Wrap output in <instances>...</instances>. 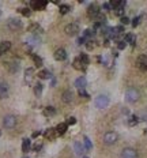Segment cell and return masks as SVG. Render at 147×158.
Wrapping results in <instances>:
<instances>
[{
	"mask_svg": "<svg viewBox=\"0 0 147 158\" xmlns=\"http://www.w3.org/2000/svg\"><path fill=\"white\" fill-rule=\"evenodd\" d=\"M139 98H140V93H139V90L135 89V87H129L127 92H125V101L129 102V104L136 102Z\"/></svg>",
	"mask_w": 147,
	"mask_h": 158,
	"instance_id": "cell-1",
	"label": "cell"
},
{
	"mask_svg": "<svg viewBox=\"0 0 147 158\" xmlns=\"http://www.w3.org/2000/svg\"><path fill=\"white\" fill-rule=\"evenodd\" d=\"M117 139H119V135H117L116 132H113V131H109V132H106L104 135V143L108 146L114 145V143L117 142Z\"/></svg>",
	"mask_w": 147,
	"mask_h": 158,
	"instance_id": "cell-2",
	"label": "cell"
},
{
	"mask_svg": "<svg viewBox=\"0 0 147 158\" xmlns=\"http://www.w3.org/2000/svg\"><path fill=\"white\" fill-rule=\"evenodd\" d=\"M3 125H4L5 128H8V130H11V128H14L16 125V117L14 115H7L4 116V119H3Z\"/></svg>",
	"mask_w": 147,
	"mask_h": 158,
	"instance_id": "cell-3",
	"label": "cell"
},
{
	"mask_svg": "<svg viewBox=\"0 0 147 158\" xmlns=\"http://www.w3.org/2000/svg\"><path fill=\"white\" fill-rule=\"evenodd\" d=\"M64 31H66L68 36H76V34L79 33V25L76 22H72V23H68V25L66 26V29H64Z\"/></svg>",
	"mask_w": 147,
	"mask_h": 158,
	"instance_id": "cell-4",
	"label": "cell"
},
{
	"mask_svg": "<svg viewBox=\"0 0 147 158\" xmlns=\"http://www.w3.org/2000/svg\"><path fill=\"white\" fill-rule=\"evenodd\" d=\"M108 105H109V97H106V95H98V97L95 98V106L98 108V109H104V108H106Z\"/></svg>",
	"mask_w": 147,
	"mask_h": 158,
	"instance_id": "cell-5",
	"label": "cell"
},
{
	"mask_svg": "<svg viewBox=\"0 0 147 158\" xmlns=\"http://www.w3.org/2000/svg\"><path fill=\"white\" fill-rule=\"evenodd\" d=\"M7 27L13 31H16L22 27V22H20L18 18H10L7 20Z\"/></svg>",
	"mask_w": 147,
	"mask_h": 158,
	"instance_id": "cell-6",
	"label": "cell"
},
{
	"mask_svg": "<svg viewBox=\"0 0 147 158\" xmlns=\"http://www.w3.org/2000/svg\"><path fill=\"white\" fill-rule=\"evenodd\" d=\"M120 158H139V156H138V151L135 150V149L125 147L124 150L121 151V156H120Z\"/></svg>",
	"mask_w": 147,
	"mask_h": 158,
	"instance_id": "cell-7",
	"label": "cell"
},
{
	"mask_svg": "<svg viewBox=\"0 0 147 158\" xmlns=\"http://www.w3.org/2000/svg\"><path fill=\"white\" fill-rule=\"evenodd\" d=\"M136 66L142 71H147V56L146 55H140L136 59Z\"/></svg>",
	"mask_w": 147,
	"mask_h": 158,
	"instance_id": "cell-8",
	"label": "cell"
},
{
	"mask_svg": "<svg viewBox=\"0 0 147 158\" xmlns=\"http://www.w3.org/2000/svg\"><path fill=\"white\" fill-rule=\"evenodd\" d=\"M87 15L91 19H97L99 16V8L97 5H90L89 10H87Z\"/></svg>",
	"mask_w": 147,
	"mask_h": 158,
	"instance_id": "cell-9",
	"label": "cell"
},
{
	"mask_svg": "<svg viewBox=\"0 0 147 158\" xmlns=\"http://www.w3.org/2000/svg\"><path fill=\"white\" fill-rule=\"evenodd\" d=\"M19 68H20V63L18 60H13V61H10V63L7 64V70L10 72H18L19 71Z\"/></svg>",
	"mask_w": 147,
	"mask_h": 158,
	"instance_id": "cell-10",
	"label": "cell"
},
{
	"mask_svg": "<svg viewBox=\"0 0 147 158\" xmlns=\"http://www.w3.org/2000/svg\"><path fill=\"white\" fill-rule=\"evenodd\" d=\"M53 56H55V59L57 61H64L67 59V52H66V49L60 48V49H57V51L55 52Z\"/></svg>",
	"mask_w": 147,
	"mask_h": 158,
	"instance_id": "cell-11",
	"label": "cell"
},
{
	"mask_svg": "<svg viewBox=\"0 0 147 158\" xmlns=\"http://www.w3.org/2000/svg\"><path fill=\"white\" fill-rule=\"evenodd\" d=\"M8 94V84L3 79H0V98H5Z\"/></svg>",
	"mask_w": 147,
	"mask_h": 158,
	"instance_id": "cell-12",
	"label": "cell"
},
{
	"mask_svg": "<svg viewBox=\"0 0 147 158\" xmlns=\"http://www.w3.org/2000/svg\"><path fill=\"white\" fill-rule=\"evenodd\" d=\"M46 4H48V3H46L45 0H36V2H31L33 10H45Z\"/></svg>",
	"mask_w": 147,
	"mask_h": 158,
	"instance_id": "cell-13",
	"label": "cell"
},
{
	"mask_svg": "<svg viewBox=\"0 0 147 158\" xmlns=\"http://www.w3.org/2000/svg\"><path fill=\"white\" fill-rule=\"evenodd\" d=\"M29 31L31 33V36H38V34L42 31V27H41L38 23H31V25L29 26Z\"/></svg>",
	"mask_w": 147,
	"mask_h": 158,
	"instance_id": "cell-14",
	"label": "cell"
},
{
	"mask_svg": "<svg viewBox=\"0 0 147 158\" xmlns=\"http://www.w3.org/2000/svg\"><path fill=\"white\" fill-rule=\"evenodd\" d=\"M72 99H74V93L70 92V90H67V92H64L63 94H61V101L66 102V104L72 102Z\"/></svg>",
	"mask_w": 147,
	"mask_h": 158,
	"instance_id": "cell-15",
	"label": "cell"
},
{
	"mask_svg": "<svg viewBox=\"0 0 147 158\" xmlns=\"http://www.w3.org/2000/svg\"><path fill=\"white\" fill-rule=\"evenodd\" d=\"M33 77H34V68H31V67L26 68L25 70V82L26 83H30Z\"/></svg>",
	"mask_w": 147,
	"mask_h": 158,
	"instance_id": "cell-16",
	"label": "cell"
},
{
	"mask_svg": "<svg viewBox=\"0 0 147 158\" xmlns=\"http://www.w3.org/2000/svg\"><path fill=\"white\" fill-rule=\"evenodd\" d=\"M10 49H11V42L10 41H2V42H0V55L8 52Z\"/></svg>",
	"mask_w": 147,
	"mask_h": 158,
	"instance_id": "cell-17",
	"label": "cell"
},
{
	"mask_svg": "<svg viewBox=\"0 0 147 158\" xmlns=\"http://www.w3.org/2000/svg\"><path fill=\"white\" fill-rule=\"evenodd\" d=\"M86 84H87V81H86V78H84V77H79V78L75 81V86L78 87L79 90H81V89H84V87H86Z\"/></svg>",
	"mask_w": 147,
	"mask_h": 158,
	"instance_id": "cell-18",
	"label": "cell"
},
{
	"mask_svg": "<svg viewBox=\"0 0 147 158\" xmlns=\"http://www.w3.org/2000/svg\"><path fill=\"white\" fill-rule=\"evenodd\" d=\"M44 135H45L48 139H55L56 136L59 135V134H57V131H56V128H48V130L45 131V134H44Z\"/></svg>",
	"mask_w": 147,
	"mask_h": 158,
	"instance_id": "cell-19",
	"label": "cell"
},
{
	"mask_svg": "<svg viewBox=\"0 0 147 158\" xmlns=\"http://www.w3.org/2000/svg\"><path fill=\"white\" fill-rule=\"evenodd\" d=\"M72 64H74V68H75V70H79V71H83V70L86 68V66L82 63V60L79 59V57H76V59L74 60Z\"/></svg>",
	"mask_w": 147,
	"mask_h": 158,
	"instance_id": "cell-20",
	"label": "cell"
},
{
	"mask_svg": "<svg viewBox=\"0 0 147 158\" xmlns=\"http://www.w3.org/2000/svg\"><path fill=\"white\" fill-rule=\"evenodd\" d=\"M74 151H75L76 156H82L83 151H84V147L79 142H75V143H74Z\"/></svg>",
	"mask_w": 147,
	"mask_h": 158,
	"instance_id": "cell-21",
	"label": "cell"
},
{
	"mask_svg": "<svg viewBox=\"0 0 147 158\" xmlns=\"http://www.w3.org/2000/svg\"><path fill=\"white\" fill-rule=\"evenodd\" d=\"M42 113L46 116V117H52V116L56 115V109L53 106H46V108H44V112Z\"/></svg>",
	"mask_w": 147,
	"mask_h": 158,
	"instance_id": "cell-22",
	"label": "cell"
},
{
	"mask_svg": "<svg viewBox=\"0 0 147 158\" xmlns=\"http://www.w3.org/2000/svg\"><path fill=\"white\" fill-rule=\"evenodd\" d=\"M30 149H31V142H30V139H23V142H22V151L23 153H27V151H30Z\"/></svg>",
	"mask_w": 147,
	"mask_h": 158,
	"instance_id": "cell-23",
	"label": "cell"
},
{
	"mask_svg": "<svg viewBox=\"0 0 147 158\" xmlns=\"http://www.w3.org/2000/svg\"><path fill=\"white\" fill-rule=\"evenodd\" d=\"M38 78L40 79H51L52 74L48 71V70H41V71L38 72Z\"/></svg>",
	"mask_w": 147,
	"mask_h": 158,
	"instance_id": "cell-24",
	"label": "cell"
},
{
	"mask_svg": "<svg viewBox=\"0 0 147 158\" xmlns=\"http://www.w3.org/2000/svg\"><path fill=\"white\" fill-rule=\"evenodd\" d=\"M67 128H68V125H67V123H61V124L57 125V128H56V131H57L59 135H63V134H66Z\"/></svg>",
	"mask_w": 147,
	"mask_h": 158,
	"instance_id": "cell-25",
	"label": "cell"
},
{
	"mask_svg": "<svg viewBox=\"0 0 147 158\" xmlns=\"http://www.w3.org/2000/svg\"><path fill=\"white\" fill-rule=\"evenodd\" d=\"M42 90H44V87H42V84H41V83H36V84H34V94H36L37 97H41Z\"/></svg>",
	"mask_w": 147,
	"mask_h": 158,
	"instance_id": "cell-26",
	"label": "cell"
},
{
	"mask_svg": "<svg viewBox=\"0 0 147 158\" xmlns=\"http://www.w3.org/2000/svg\"><path fill=\"white\" fill-rule=\"evenodd\" d=\"M31 59H33L34 66H36V67H41V66H42V59H41L40 56H37V55H31Z\"/></svg>",
	"mask_w": 147,
	"mask_h": 158,
	"instance_id": "cell-27",
	"label": "cell"
},
{
	"mask_svg": "<svg viewBox=\"0 0 147 158\" xmlns=\"http://www.w3.org/2000/svg\"><path fill=\"white\" fill-rule=\"evenodd\" d=\"M84 142H83V147H84V150H91V147H93V145H91V142H90V139L87 138V136H84Z\"/></svg>",
	"mask_w": 147,
	"mask_h": 158,
	"instance_id": "cell-28",
	"label": "cell"
},
{
	"mask_svg": "<svg viewBox=\"0 0 147 158\" xmlns=\"http://www.w3.org/2000/svg\"><path fill=\"white\" fill-rule=\"evenodd\" d=\"M124 41L125 42H128V44H131V45H135V36L134 34H127Z\"/></svg>",
	"mask_w": 147,
	"mask_h": 158,
	"instance_id": "cell-29",
	"label": "cell"
},
{
	"mask_svg": "<svg viewBox=\"0 0 147 158\" xmlns=\"http://www.w3.org/2000/svg\"><path fill=\"white\" fill-rule=\"evenodd\" d=\"M70 5H67V4H63V5H60V14H63V15H66L67 13H70Z\"/></svg>",
	"mask_w": 147,
	"mask_h": 158,
	"instance_id": "cell-30",
	"label": "cell"
},
{
	"mask_svg": "<svg viewBox=\"0 0 147 158\" xmlns=\"http://www.w3.org/2000/svg\"><path fill=\"white\" fill-rule=\"evenodd\" d=\"M79 59L82 60V63L84 64V66H87V64H89V61H90V59H89V56H87V55H84V53H82L81 56H79Z\"/></svg>",
	"mask_w": 147,
	"mask_h": 158,
	"instance_id": "cell-31",
	"label": "cell"
},
{
	"mask_svg": "<svg viewBox=\"0 0 147 158\" xmlns=\"http://www.w3.org/2000/svg\"><path fill=\"white\" fill-rule=\"evenodd\" d=\"M94 36V31L93 30H89V29H87V30H84V33H83V38H91V37Z\"/></svg>",
	"mask_w": 147,
	"mask_h": 158,
	"instance_id": "cell-32",
	"label": "cell"
},
{
	"mask_svg": "<svg viewBox=\"0 0 147 158\" xmlns=\"http://www.w3.org/2000/svg\"><path fill=\"white\" fill-rule=\"evenodd\" d=\"M79 95H81L82 98H86V99H89V98H90L89 93H87L84 89H81V90H79Z\"/></svg>",
	"mask_w": 147,
	"mask_h": 158,
	"instance_id": "cell-33",
	"label": "cell"
},
{
	"mask_svg": "<svg viewBox=\"0 0 147 158\" xmlns=\"http://www.w3.org/2000/svg\"><path fill=\"white\" fill-rule=\"evenodd\" d=\"M138 121H139L138 116H132V117H129V120H128V124L129 125H135V124H138Z\"/></svg>",
	"mask_w": 147,
	"mask_h": 158,
	"instance_id": "cell-34",
	"label": "cell"
},
{
	"mask_svg": "<svg viewBox=\"0 0 147 158\" xmlns=\"http://www.w3.org/2000/svg\"><path fill=\"white\" fill-rule=\"evenodd\" d=\"M38 42H40L38 36H30V38H29V44H38Z\"/></svg>",
	"mask_w": 147,
	"mask_h": 158,
	"instance_id": "cell-35",
	"label": "cell"
},
{
	"mask_svg": "<svg viewBox=\"0 0 147 158\" xmlns=\"http://www.w3.org/2000/svg\"><path fill=\"white\" fill-rule=\"evenodd\" d=\"M18 11H19L20 14H23L25 16H29V15H30V10H29V8H19Z\"/></svg>",
	"mask_w": 147,
	"mask_h": 158,
	"instance_id": "cell-36",
	"label": "cell"
},
{
	"mask_svg": "<svg viewBox=\"0 0 147 158\" xmlns=\"http://www.w3.org/2000/svg\"><path fill=\"white\" fill-rule=\"evenodd\" d=\"M140 19H142V18H140V16H136V18H134V19H132V26H134V27H136V26L140 23Z\"/></svg>",
	"mask_w": 147,
	"mask_h": 158,
	"instance_id": "cell-37",
	"label": "cell"
},
{
	"mask_svg": "<svg viewBox=\"0 0 147 158\" xmlns=\"http://www.w3.org/2000/svg\"><path fill=\"white\" fill-rule=\"evenodd\" d=\"M76 124V119L75 117H68V120H67V125H74Z\"/></svg>",
	"mask_w": 147,
	"mask_h": 158,
	"instance_id": "cell-38",
	"label": "cell"
},
{
	"mask_svg": "<svg viewBox=\"0 0 147 158\" xmlns=\"http://www.w3.org/2000/svg\"><path fill=\"white\" fill-rule=\"evenodd\" d=\"M125 45H127L125 41H119V42H117V48H119V49H124Z\"/></svg>",
	"mask_w": 147,
	"mask_h": 158,
	"instance_id": "cell-39",
	"label": "cell"
},
{
	"mask_svg": "<svg viewBox=\"0 0 147 158\" xmlns=\"http://www.w3.org/2000/svg\"><path fill=\"white\" fill-rule=\"evenodd\" d=\"M140 119H142L143 121L147 123V110H143V112L140 113Z\"/></svg>",
	"mask_w": 147,
	"mask_h": 158,
	"instance_id": "cell-40",
	"label": "cell"
},
{
	"mask_svg": "<svg viewBox=\"0 0 147 158\" xmlns=\"http://www.w3.org/2000/svg\"><path fill=\"white\" fill-rule=\"evenodd\" d=\"M121 23L123 25H127V23H129V19L127 16H121Z\"/></svg>",
	"mask_w": 147,
	"mask_h": 158,
	"instance_id": "cell-41",
	"label": "cell"
},
{
	"mask_svg": "<svg viewBox=\"0 0 147 158\" xmlns=\"http://www.w3.org/2000/svg\"><path fill=\"white\" fill-rule=\"evenodd\" d=\"M104 8H105V10H106V11H109L110 8H112L110 3H104Z\"/></svg>",
	"mask_w": 147,
	"mask_h": 158,
	"instance_id": "cell-42",
	"label": "cell"
},
{
	"mask_svg": "<svg viewBox=\"0 0 147 158\" xmlns=\"http://www.w3.org/2000/svg\"><path fill=\"white\" fill-rule=\"evenodd\" d=\"M40 149H42V145H41V143H37V145L34 146V150L38 151V150H40Z\"/></svg>",
	"mask_w": 147,
	"mask_h": 158,
	"instance_id": "cell-43",
	"label": "cell"
},
{
	"mask_svg": "<svg viewBox=\"0 0 147 158\" xmlns=\"http://www.w3.org/2000/svg\"><path fill=\"white\" fill-rule=\"evenodd\" d=\"M23 158H29V157H23Z\"/></svg>",
	"mask_w": 147,
	"mask_h": 158,
	"instance_id": "cell-44",
	"label": "cell"
}]
</instances>
